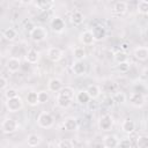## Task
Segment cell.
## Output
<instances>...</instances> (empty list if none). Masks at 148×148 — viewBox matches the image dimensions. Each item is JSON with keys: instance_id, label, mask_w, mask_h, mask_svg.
<instances>
[{"instance_id": "83f0119b", "label": "cell", "mask_w": 148, "mask_h": 148, "mask_svg": "<svg viewBox=\"0 0 148 148\" xmlns=\"http://www.w3.org/2000/svg\"><path fill=\"white\" fill-rule=\"evenodd\" d=\"M89 101H90V98H89V96H88V94H87L86 90H81V91H79L76 94V102L77 103H80V104H87Z\"/></svg>"}, {"instance_id": "5bb4252c", "label": "cell", "mask_w": 148, "mask_h": 148, "mask_svg": "<svg viewBox=\"0 0 148 148\" xmlns=\"http://www.w3.org/2000/svg\"><path fill=\"white\" fill-rule=\"evenodd\" d=\"M25 60L30 65H35L39 60V52L36 49H29L25 54Z\"/></svg>"}, {"instance_id": "30bf717a", "label": "cell", "mask_w": 148, "mask_h": 148, "mask_svg": "<svg viewBox=\"0 0 148 148\" xmlns=\"http://www.w3.org/2000/svg\"><path fill=\"white\" fill-rule=\"evenodd\" d=\"M79 39H80L81 44L84 45V46H90V45H92L94 42H95V39H94L92 34H91L90 30H84V31H82V32L80 34V36H79Z\"/></svg>"}, {"instance_id": "44dd1931", "label": "cell", "mask_w": 148, "mask_h": 148, "mask_svg": "<svg viewBox=\"0 0 148 148\" xmlns=\"http://www.w3.org/2000/svg\"><path fill=\"white\" fill-rule=\"evenodd\" d=\"M73 57H74L75 61H82L87 57V52L82 46H77L73 51Z\"/></svg>"}, {"instance_id": "484cf974", "label": "cell", "mask_w": 148, "mask_h": 148, "mask_svg": "<svg viewBox=\"0 0 148 148\" xmlns=\"http://www.w3.org/2000/svg\"><path fill=\"white\" fill-rule=\"evenodd\" d=\"M25 101H27V103H28L29 105H31V106H35V105L39 104V103H38L37 92H36V91H30V92H28V95H27V97H25Z\"/></svg>"}, {"instance_id": "9c48e42d", "label": "cell", "mask_w": 148, "mask_h": 148, "mask_svg": "<svg viewBox=\"0 0 148 148\" xmlns=\"http://www.w3.org/2000/svg\"><path fill=\"white\" fill-rule=\"evenodd\" d=\"M119 139L114 134H108L103 138V146L104 148H116L118 147Z\"/></svg>"}, {"instance_id": "f1b7e54d", "label": "cell", "mask_w": 148, "mask_h": 148, "mask_svg": "<svg viewBox=\"0 0 148 148\" xmlns=\"http://www.w3.org/2000/svg\"><path fill=\"white\" fill-rule=\"evenodd\" d=\"M136 10H138L139 14L147 15L148 14V1H146V0L139 1L138 5H136Z\"/></svg>"}, {"instance_id": "7a4b0ae2", "label": "cell", "mask_w": 148, "mask_h": 148, "mask_svg": "<svg viewBox=\"0 0 148 148\" xmlns=\"http://www.w3.org/2000/svg\"><path fill=\"white\" fill-rule=\"evenodd\" d=\"M37 124L42 128H51L54 124V118L52 117V114L50 112L43 111L37 117Z\"/></svg>"}, {"instance_id": "4fadbf2b", "label": "cell", "mask_w": 148, "mask_h": 148, "mask_svg": "<svg viewBox=\"0 0 148 148\" xmlns=\"http://www.w3.org/2000/svg\"><path fill=\"white\" fill-rule=\"evenodd\" d=\"M62 87H64V83L59 77H52L47 83V89L49 91H52V92H59Z\"/></svg>"}, {"instance_id": "d590c367", "label": "cell", "mask_w": 148, "mask_h": 148, "mask_svg": "<svg viewBox=\"0 0 148 148\" xmlns=\"http://www.w3.org/2000/svg\"><path fill=\"white\" fill-rule=\"evenodd\" d=\"M18 95H17V91H16V89H14V88H9V89H7L6 91H5V97H6V99H10V98H14V97H17Z\"/></svg>"}, {"instance_id": "7c38bea8", "label": "cell", "mask_w": 148, "mask_h": 148, "mask_svg": "<svg viewBox=\"0 0 148 148\" xmlns=\"http://www.w3.org/2000/svg\"><path fill=\"white\" fill-rule=\"evenodd\" d=\"M6 67L8 69V72L10 73H16L18 72V69L21 68V61L18 58L16 57H12L7 60V64H6Z\"/></svg>"}, {"instance_id": "9a60e30c", "label": "cell", "mask_w": 148, "mask_h": 148, "mask_svg": "<svg viewBox=\"0 0 148 148\" xmlns=\"http://www.w3.org/2000/svg\"><path fill=\"white\" fill-rule=\"evenodd\" d=\"M134 57L139 61H146L148 59V49L146 46H138L134 50Z\"/></svg>"}, {"instance_id": "f546056e", "label": "cell", "mask_w": 148, "mask_h": 148, "mask_svg": "<svg viewBox=\"0 0 148 148\" xmlns=\"http://www.w3.org/2000/svg\"><path fill=\"white\" fill-rule=\"evenodd\" d=\"M3 37H5L7 40L12 42V40H14V39L17 37V32H16L15 29H13V28H8V29L5 30V32H3Z\"/></svg>"}, {"instance_id": "5b68a950", "label": "cell", "mask_w": 148, "mask_h": 148, "mask_svg": "<svg viewBox=\"0 0 148 148\" xmlns=\"http://www.w3.org/2000/svg\"><path fill=\"white\" fill-rule=\"evenodd\" d=\"M130 103L135 108H142L146 103V98L141 92L134 91L130 95Z\"/></svg>"}, {"instance_id": "d4e9b609", "label": "cell", "mask_w": 148, "mask_h": 148, "mask_svg": "<svg viewBox=\"0 0 148 148\" xmlns=\"http://www.w3.org/2000/svg\"><path fill=\"white\" fill-rule=\"evenodd\" d=\"M57 105L61 109H67L71 106L72 104V99L67 98V97H62V96H57Z\"/></svg>"}, {"instance_id": "7402d4cb", "label": "cell", "mask_w": 148, "mask_h": 148, "mask_svg": "<svg viewBox=\"0 0 148 148\" xmlns=\"http://www.w3.org/2000/svg\"><path fill=\"white\" fill-rule=\"evenodd\" d=\"M40 141H42V139L37 134H29L28 138H27V143L31 148H35V147L39 146L40 145Z\"/></svg>"}, {"instance_id": "8992f818", "label": "cell", "mask_w": 148, "mask_h": 148, "mask_svg": "<svg viewBox=\"0 0 148 148\" xmlns=\"http://www.w3.org/2000/svg\"><path fill=\"white\" fill-rule=\"evenodd\" d=\"M62 57H64V52H62V50L59 49V47L53 46V47H50V49L47 50V58H49V60H51L52 62H58V61H60V60L62 59Z\"/></svg>"}, {"instance_id": "4dcf8cb0", "label": "cell", "mask_w": 148, "mask_h": 148, "mask_svg": "<svg viewBox=\"0 0 148 148\" xmlns=\"http://www.w3.org/2000/svg\"><path fill=\"white\" fill-rule=\"evenodd\" d=\"M37 97H38V103H40V104L46 103L50 99V95H49V91L47 90H40V91H38L37 92Z\"/></svg>"}, {"instance_id": "277c9868", "label": "cell", "mask_w": 148, "mask_h": 148, "mask_svg": "<svg viewBox=\"0 0 148 148\" xmlns=\"http://www.w3.org/2000/svg\"><path fill=\"white\" fill-rule=\"evenodd\" d=\"M5 105L9 112H17L23 108V101L20 96H17V97H14L10 99H6Z\"/></svg>"}, {"instance_id": "d6a6232c", "label": "cell", "mask_w": 148, "mask_h": 148, "mask_svg": "<svg viewBox=\"0 0 148 148\" xmlns=\"http://www.w3.org/2000/svg\"><path fill=\"white\" fill-rule=\"evenodd\" d=\"M138 148H147L148 147V136L147 135H140L136 140Z\"/></svg>"}, {"instance_id": "ffe728a7", "label": "cell", "mask_w": 148, "mask_h": 148, "mask_svg": "<svg viewBox=\"0 0 148 148\" xmlns=\"http://www.w3.org/2000/svg\"><path fill=\"white\" fill-rule=\"evenodd\" d=\"M83 20H84V16H83V13L81 10H73L72 12V14H71V21L74 24L79 25V24H81L83 22Z\"/></svg>"}, {"instance_id": "74e56055", "label": "cell", "mask_w": 148, "mask_h": 148, "mask_svg": "<svg viewBox=\"0 0 148 148\" xmlns=\"http://www.w3.org/2000/svg\"><path fill=\"white\" fill-rule=\"evenodd\" d=\"M118 146H120L121 148H130V146H131V142H130V140H128V139H124V140L119 141Z\"/></svg>"}, {"instance_id": "6da1fadb", "label": "cell", "mask_w": 148, "mask_h": 148, "mask_svg": "<svg viewBox=\"0 0 148 148\" xmlns=\"http://www.w3.org/2000/svg\"><path fill=\"white\" fill-rule=\"evenodd\" d=\"M47 36H49V32L43 25H36L30 30V38L35 43H40L45 40Z\"/></svg>"}, {"instance_id": "4316f807", "label": "cell", "mask_w": 148, "mask_h": 148, "mask_svg": "<svg viewBox=\"0 0 148 148\" xmlns=\"http://www.w3.org/2000/svg\"><path fill=\"white\" fill-rule=\"evenodd\" d=\"M128 57H127V53L126 52H123V51H117L114 54H113V60L117 62V64H121V62H125L127 61Z\"/></svg>"}, {"instance_id": "603a6c76", "label": "cell", "mask_w": 148, "mask_h": 148, "mask_svg": "<svg viewBox=\"0 0 148 148\" xmlns=\"http://www.w3.org/2000/svg\"><path fill=\"white\" fill-rule=\"evenodd\" d=\"M127 10V3L125 1H117L113 5V12L118 15H123L125 14Z\"/></svg>"}, {"instance_id": "d6986e66", "label": "cell", "mask_w": 148, "mask_h": 148, "mask_svg": "<svg viewBox=\"0 0 148 148\" xmlns=\"http://www.w3.org/2000/svg\"><path fill=\"white\" fill-rule=\"evenodd\" d=\"M121 130H123L125 133L131 134V133H133L134 130H135V123H134L131 118H126V119H124V121L121 123Z\"/></svg>"}, {"instance_id": "e0dca14e", "label": "cell", "mask_w": 148, "mask_h": 148, "mask_svg": "<svg viewBox=\"0 0 148 148\" xmlns=\"http://www.w3.org/2000/svg\"><path fill=\"white\" fill-rule=\"evenodd\" d=\"M72 71L75 75H84L87 72V67L83 61H74L72 65Z\"/></svg>"}, {"instance_id": "ac0fdd59", "label": "cell", "mask_w": 148, "mask_h": 148, "mask_svg": "<svg viewBox=\"0 0 148 148\" xmlns=\"http://www.w3.org/2000/svg\"><path fill=\"white\" fill-rule=\"evenodd\" d=\"M86 91H87V94H88V96H89L90 99H96V98H98L99 95H101V89H99V87L96 86V84H89V86L87 87Z\"/></svg>"}, {"instance_id": "8fae6325", "label": "cell", "mask_w": 148, "mask_h": 148, "mask_svg": "<svg viewBox=\"0 0 148 148\" xmlns=\"http://www.w3.org/2000/svg\"><path fill=\"white\" fill-rule=\"evenodd\" d=\"M90 31L92 34L94 39L97 40V42H99V40H102L106 37V29L103 25H95L92 28V30H90Z\"/></svg>"}, {"instance_id": "3957f363", "label": "cell", "mask_w": 148, "mask_h": 148, "mask_svg": "<svg viewBox=\"0 0 148 148\" xmlns=\"http://www.w3.org/2000/svg\"><path fill=\"white\" fill-rule=\"evenodd\" d=\"M18 127H20V124L14 118H6L1 123V130L6 134H12V133L16 132L18 130Z\"/></svg>"}, {"instance_id": "cb8c5ba5", "label": "cell", "mask_w": 148, "mask_h": 148, "mask_svg": "<svg viewBox=\"0 0 148 148\" xmlns=\"http://www.w3.org/2000/svg\"><path fill=\"white\" fill-rule=\"evenodd\" d=\"M58 96H62V97H67V98L73 99V97H74V89L72 87L65 86V87H62L60 89V91L58 92Z\"/></svg>"}, {"instance_id": "e575fe53", "label": "cell", "mask_w": 148, "mask_h": 148, "mask_svg": "<svg viewBox=\"0 0 148 148\" xmlns=\"http://www.w3.org/2000/svg\"><path fill=\"white\" fill-rule=\"evenodd\" d=\"M130 67H131V65H130L128 61L118 64V66H117V68H118V71H119L120 73H127V72L130 71Z\"/></svg>"}, {"instance_id": "8d00e7d4", "label": "cell", "mask_w": 148, "mask_h": 148, "mask_svg": "<svg viewBox=\"0 0 148 148\" xmlns=\"http://www.w3.org/2000/svg\"><path fill=\"white\" fill-rule=\"evenodd\" d=\"M58 148H73V143L69 140H61L58 143Z\"/></svg>"}, {"instance_id": "ab89813d", "label": "cell", "mask_w": 148, "mask_h": 148, "mask_svg": "<svg viewBox=\"0 0 148 148\" xmlns=\"http://www.w3.org/2000/svg\"><path fill=\"white\" fill-rule=\"evenodd\" d=\"M130 50V44L127 43V42H123L121 44H120V51H123V52H126L127 53V51Z\"/></svg>"}, {"instance_id": "52a82bcc", "label": "cell", "mask_w": 148, "mask_h": 148, "mask_svg": "<svg viewBox=\"0 0 148 148\" xmlns=\"http://www.w3.org/2000/svg\"><path fill=\"white\" fill-rule=\"evenodd\" d=\"M113 125V118L110 114H103L98 120V127L102 131H109Z\"/></svg>"}, {"instance_id": "2e32d148", "label": "cell", "mask_w": 148, "mask_h": 148, "mask_svg": "<svg viewBox=\"0 0 148 148\" xmlns=\"http://www.w3.org/2000/svg\"><path fill=\"white\" fill-rule=\"evenodd\" d=\"M77 127H79L77 120H76L74 117H67V118L64 120V128H65L66 131L73 132V131H76Z\"/></svg>"}, {"instance_id": "f35d334b", "label": "cell", "mask_w": 148, "mask_h": 148, "mask_svg": "<svg viewBox=\"0 0 148 148\" xmlns=\"http://www.w3.org/2000/svg\"><path fill=\"white\" fill-rule=\"evenodd\" d=\"M7 84H8L7 80H6L3 76H0V90H3V89H6Z\"/></svg>"}, {"instance_id": "836d02e7", "label": "cell", "mask_w": 148, "mask_h": 148, "mask_svg": "<svg viewBox=\"0 0 148 148\" xmlns=\"http://www.w3.org/2000/svg\"><path fill=\"white\" fill-rule=\"evenodd\" d=\"M35 5H36L39 9L45 10V9H49V8L53 5V2H51V1H38V2H36Z\"/></svg>"}, {"instance_id": "1f68e13d", "label": "cell", "mask_w": 148, "mask_h": 148, "mask_svg": "<svg viewBox=\"0 0 148 148\" xmlns=\"http://www.w3.org/2000/svg\"><path fill=\"white\" fill-rule=\"evenodd\" d=\"M111 98H112L113 102L119 103V104H121V103H124V102L126 101V96H125V94H124L123 91H116V92L112 95Z\"/></svg>"}, {"instance_id": "ba28073f", "label": "cell", "mask_w": 148, "mask_h": 148, "mask_svg": "<svg viewBox=\"0 0 148 148\" xmlns=\"http://www.w3.org/2000/svg\"><path fill=\"white\" fill-rule=\"evenodd\" d=\"M50 25H51V28H52V30L54 32H62L65 30V27H66L65 21L61 17H59V16H54L51 20Z\"/></svg>"}]
</instances>
